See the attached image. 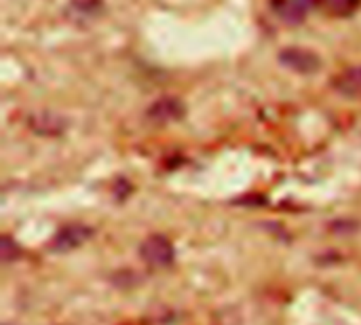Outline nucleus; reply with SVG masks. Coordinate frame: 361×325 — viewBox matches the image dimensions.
Returning <instances> with one entry per match:
<instances>
[{
    "label": "nucleus",
    "instance_id": "obj_8",
    "mask_svg": "<svg viewBox=\"0 0 361 325\" xmlns=\"http://www.w3.org/2000/svg\"><path fill=\"white\" fill-rule=\"evenodd\" d=\"M0 256H2V262H6V264L19 258V247H17V243L11 237H2V241H0Z\"/></svg>",
    "mask_w": 361,
    "mask_h": 325
},
{
    "label": "nucleus",
    "instance_id": "obj_3",
    "mask_svg": "<svg viewBox=\"0 0 361 325\" xmlns=\"http://www.w3.org/2000/svg\"><path fill=\"white\" fill-rule=\"evenodd\" d=\"M184 114V106L176 97H163L148 108V118L152 123H173Z\"/></svg>",
    "mask_w": 361,
    "mask_h": 325
},
{
    "label": "nucleus",
    "instance_id": "obj_2",
    "mask_svg": "<svg viewBox=\"0 0 361 325\" xmlns=\"http://www.w3.org/2000/svg\"><path fill=\"white\" fill-rule=\"evenodd\" d=\"M93 237V231L89 226H82V224H70V226H63L51 241V252L55 254H66V252H72L76 247H80L82 243H87L89 239Z\"/></svg>",
    "mask_w": 361,
    "mask_h": 325
},
{
    "label": "nucleus",
    "instance_id": "obj_5",
    "mask_svg": "<svg viewBox=\"0 0 361 325\" xmlns=\"http://www.w3.org/2000/svg\"><path fill=\"white\" fill-rule=\"evenodd\" d=\"M336 91H341L345 97H360L361 95V66L345 70L334 80Z\"/></svg>",
    "mask_w": 361,
    "mask_h": 325
},
{
    "label": "nucleus",
    "instance_id": "obj_9",
    "mask_svg": "<svg viewBox=\"0 0 361 325\" xmlns=\"http://www.w3.org/2000/svg\"><path fill=\"white\" fill-rule=\"evenodd\" d=\"M296 2H298V4H300V6H302L307 13H309V8L317 6V4H319V2H324V0H296Z\"/></svg>",
    "mask_w": 361,
    "mask_h": 325
},
{
    "label": "nucleus",
    "instance_id": "obj_4",
    "mask_svg": "<svg viewBox=\"0 0 361 325\" xmlns=\"http://www.w3.org/2000/svg\"><path fill=\"white\" fill-rule=\"evenodd\" d=\"M281 61L283 66L296 70V72H305V74H311L319 68V59L317 55H313L311 51H305V49H288L281 53Z\"/></svg>",
    "mask_w": 361,
    "mask_h": 325
},
{
    "label": "nucleus",
    "instance_id": "obj_7",
    "mask_svg": "<svg viewBox=\"0 0 361 325\" xmlns=\"http://www.w3.org/2000/svg\"><path fill=\"white\" fill-rule=\"evenodd\" d=\"M324 4L328 6V11H330L332 15L349 17V15H353V13L360 8L361 0H324Z\"/></svg>",
    "mask_w": 361,
    "mask_h": 325
},
{
    "label": "nucleus",
    "instance_id": "obj_6",
    "mask_svg": "<svg viewBox=\"0 0 361 325\" xmlns=\"http://www.w3.org/2000/svg\"><path fill=\"white\" fill-rule=\"evenodd\" d=\"M271 6L283 21L290 23H298L307 17V11L296 0H271Z\"/></svg>",
    "mask_w": 361,
    "mask_h": 325
},
{
    "label": "nucleus",
    "instance_id": "obj_1",
    "mask_svg": "<svg viewBox=\"0 0 361 325\" xmlns=\"http://www.w3.org/2000/svg\"><path fill=\"white\" fill-rule=\"evenodd\" d=\"M140 256L152 269H167L176 260V250H173V245H171V241L167 237L152 235L140 245Z\"/></svg>",
    "mask_w": 361,
    "mask_h": 325
}]
</instances>
